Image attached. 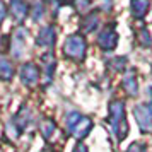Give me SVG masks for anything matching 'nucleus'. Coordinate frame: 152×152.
I'll return each instance as SVG.
<instances>
[{
    "label": "nucleus",
    "instance_id": "obj_14",
    "mask_svg": "<svg viewBox=\"0 0 152 152\" xmlns=\"http://www.w3.org/2000/svg\"><path fill=\"white\" fill-rule=\"evenodd\" d=\"M39 132L45 138H50L55 132V121L53 120H45L41 125H39Z\"/></svg>",
    "mask_w": 152,
    "mask_h": 152
},
{
    "label": "nucleus",
    "instance_id": "obj_8",
    "mask_svg": "<svg viewBox=\"0 0 152 152\" xmlns=\"http://www.w3.org/2000/svg\"><path fill=\"white\" fill-rule=\"evenodd\" d=\"M36 45L38 46H43V48H50V46L55 45V29H53V26H45L39 31L38 39H36Z\"/></svg>",
    "mask_w": 152,
    "mask_h": 152
},
{
    "label": "nucleus",
    "instance_id": "obj_10",
    "mask_svg": "<svg viewBox=\"0 0 152 152\" xmlns=\"http://www.w3.org/2000/svg\"><path fill=\"white\" fill-rule=\"evenodd\" d=\"M10 10L17 21H22L28 14V5L24 0H10Z\"/></svg>",
    "mask_w": 152,
    "mask_h": 152
},
{
    "label": "nucleus",
    "instance_id": "obj_22",
    "mask_svg": "<svg viewBox=\"0 0 152 152\" xmlns=\"http://www.w3.org/2000/svg\"><path fill=\"white\" fill-rule=\"evenodd\" d=\"M43 152H55V151H51V149H45Z\"/></svg>",
    "mask_w": 152,
    "mask_h": 152
},
{
    "label": "nucleus",
    "instance_id": "obj_16",
    "mask_svg": "<svg viewBox=\"0 0 152 152\" xmlns=\"http://www.w3.org/2000/svg\"><path fill=\"white\" fill-rule=\"evenodd\" d=\"M138 41L142 43L144 46H147V45H151V33L147 31V29H140L138 31Z\"/></svg>",
    "mask_w": 152,
    "mask_h": 152
},
{
    "label": "nucleus",
    "instance_id": "obj_4",
    "mask_svg": "<svg viewBox=\"0 0 152 152\" xmlns=\"http://www.w3.org/2000/svg\"><path fill=\"white\" fill-rule=\"evenodd\" d=\"M133 116L137 120L142 132H149L152 128V115L149 110V104H138L133 108Z\"/></svg>",
    "mask_w": 152,
    "mask_h": 152
},
{
    "label": "nucleus",
    "instance_id": "obj_9",
    "mask_svg": "<svg viewBox=\"0 0 152 152\" xmlns=\"http://www.w3.org/2000/svg\"><path fill=\"white\" fill-rule=\"evenodd\" d=\"M41 63H43V70H45V84H48L53 72H55V58H53L51 53H46V55H43Z\"/></svg>",
    "mask_w": 152,
    "mask_h": 152
},
{
    "label": "nucleus",
    "instance_id": "obj_19",
    "mask_svg": "<svg viewBox=\"0 0 152 152\" xmlns=\"http://www.w3.org/2000/svg\"><path fill=\"white\" fill-rule=\"evenodd\" d=\"M74 152H87V149H86V145L79 144V145L75 147V149H74Z\"/></svg>",
    "mask_w": 152,
    "mask_h": 152
},
{
    "label": "nucleus",
    "instance_id": "obj_21",
    "mask_svg": "<svg viewBox=\"0 0 152 152\" xmlns=\"http://www.w3.org/2000/svg\"><path fill=\"white\" fill-rule=\"evenodd\" d=\"M149 110H151V115H152V101L149 103Z\"/></svg>",
    "mask_w": 152,
    "mask_h": 152
},
{
    "label": "nucleus",
    "instance_id": "obj_2",
    "mask_svg": "<svg viewBox=\"0 0 152 152\" xmlns=\"http://www.w3.org/2000/svg\"><path fill=\"white\" fill-rule=\"evenodd\" d=\"M65 125H67V130L75 138H84L92 128L91 118L82 116L80 113H75V111H72L65 116Z\"/></svg>",
    "mask_w": 152,
    "mask_h": 152
},
{
    "label": "nucleus",
    "instance_id": "obj_15",
    "mask_svg": "<svg viewBox=\"0 0 152 152\" xmlns=\"http://www.w3.org/2000/svg\"><path fill=\"white\" fill-rule=\"evenodd\" d=\"M97 22H99V17H97V15H94V14H91L89 17H86V19H84V31H87V33H89V31H92V29H96L97 28Z\"/></svg>",
    "mask_w": 152,
    "mask_h": 152
},
{
    "label": "nucleus",
    "instance_id": "obj_5",
    "mask_svg": "<svg viewBox=\"0 0 152 152\" xmlns=\"http://www.w3.org/2000/svg\"><path fill=\"white\" fill-rule=\"evenodd\" d=\"M26 36H28V31L24 28H17L14 33V38H12V53H14L15 58H21L22 51L26 48Z\"/></svg>",
    "mask_w": 152,
    "mask_h": 152
},
{
    "label": "nucleus",
    "instance_id": "obj_12",
    "mask_svg": "<svg viewBox=\"0 0 152 152\" xmlns=\"http://www.w3.org/2000/svg\"><path fill=\"white\" fill-rule=\"evenodd\" d=\"M12 75H14V67H12V63L9 62L5 56H0V79L9 80V79H12Z\"/></svg>",
    "mask_w": 152,
    "mask_h": 152
},
{
    "label": "nucleus",
    "instance_id": "obj_3",
    "mask_svg": "<svg viewBox=\"0 0 152 152\" xmlns=\"http://www.w3.org/2000/svg\"><path fill=\"white\" fill-rule=\"evenodd\" d=\"M86 50H87V45H86V39L80 34L69 36L65 45H63V53H65V56H69L72 60H84Z\"/></svg>",
    "mask_w": 152,
    "mask_h": 152
},
{
    "label": "nucleus",
    "instance_id": "obj_13",
    "mask_svg": "<svg viewBox=\"0 0 152 152\" xmlns=\"http://www.w3.org/2000/svg\"><path fill=\"white\" fill-rule=\"evenodd\" d=\"M123 89L126 91L130 96H135V94H137L138 87H137V80H135V74H133V72H130V74H126V75H125V79H123Z\"/></svg>",
    "mask_w": 152,
    "mask_h": 152
},
{
    "label": "nucleus",
    "instance_id": "obj_17",
    "mask_svg": "<svg viewBox=\"0 0 152 152\" xmlns=\"http://www.w3.org/2000/svg\"><path fill=\"white\" fill-rule=\"evenodd\" d=\"M126 152H145V145L144 144H133V145H130V149Z\"/></svg>",
    "mask_w": 152,
    "mask_h": 152
},
{
    "label": "nucleus",
    "instance_id": "obj_6",
    "mask_svg": "<svg viewBox=\"0 0 152 152\" xmlns=\"http://www.w3.org/2000/svg\"><path fill=\"white\" fill-rule=\"evenodd\" d=\"M21 79L26 86H34L39 80V69L34 63H26L21 69Z\"/></svg>",
    "mask_w": 152,
    "mask_h": 152
},
{
    "label": "nucleus",
    "instance_id": "obj_11",
    "mask_svg": "<svg viewBox=\"0 0 152 152\" xmlns=\"http://www.w3.org/2000/svg\"><path fill=\"white\" fill-rule=\"evenodd\" d=\"M151 7V0H132V10L137 19H142Z\"/></svg>",
    "mask_w": 152,
    "mask_h": 152
},
{
    "label": "nucleus",
    "instance_id": "obj_1",
    "mask_svg": "<svg viewBox=\"0 0 152 152\" xmlns=\"http://www.w3.org/2000/svg\"><path fill=\"white\" fill-rule=\"evenodd\" d=\"M108 123L111 125V128L115 132L120 140H123L128 133V125H126V118H125V103L120 99L111 101L110 104V118Z\"/></svg>",
    "mask_w": 152,
    "mask_h": 152
},
{
    "label": "nucleus",
    "instance_id": "obj_20",
    "mask_svg": "<svg viewBox=\"0 0 152 152\" xmlns=\"http://www.w3.org/2000/svg\"><path fill=\"white\" fill-rule=\"evenodd\" d=\"M60 2H63V4H70V2H74V0H60Z\"/></svg>",
    "mask_w": 152,
    "mask_h": 152
},
{
    "label": "nucleus",
    "instance_id": "obj_7",
    "mask_svg": "<svg viewBox=\"0 0 152 152\" xmlns=\"http://www.w3.org/2000/svg\"><path fill=\"white\" fill-rule=\"evenodd\" d=\"M97 43H99V46H101L103 50H113L115 46H116V43H118V34L115 33L113 28H108L99 34Z\"/></svg>",
    "mask_w": 152,
    "mask_h": 152
},
{
    "label": "nucleus",
    "instance_id": "obj_18",
    "mask_svg": "<svg viewBox=\"0 0 152 152\" xmlns=\"http://www.w3.org/2000/svg\"><path fill=\"white\" fill-rule=\"evenodd\" d=\"M5 14H7V10H5V5H4V2L0 0V22L5 19Z\"/></svg>",
    "mask_w": 152,
    "mask_h": 152
}]
</instances>
